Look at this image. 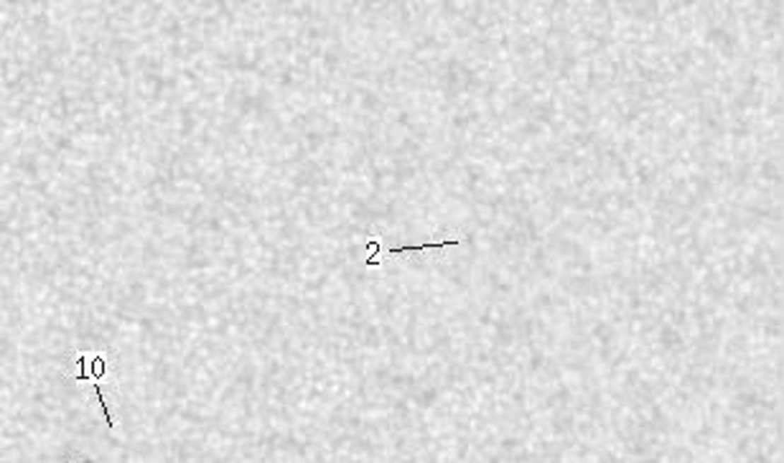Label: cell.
<instances>
[{
  "label": "cell",
  "instance_id": "1",
  "mask_svg": "<svg viewBox=\"0 0 784 463\" xmlns=\"http://www.w3.org/2000/svg\"><path fill=\"white\" fill-rule=\"evenodd\" d=\"M92 362V377H95V387H97V397H100V405H103L105 410V418H107V426L115 428V423H112V415H110V407H107V397H105L103 392V385H100V380L105 377V372H107V364H105V356L103 354H95L90 359Z\"/></svg>",
  "mask_w": 784,
  "mask_h": 463
},
{
  "label": "cell",
  "instance_id": "3",
  "mask_svg": "<svg viewBox=\"0 0 784 463\" xmlns=\"http://www.w3.org/2000/svg\"><path fill=\"white\" fill-rule=\"evenodd\" d=\"M364 245H367V250H370V254H367L364 265L375 267L377 265V257H382V242H380V237H377V235H372V237H367V242H364Z\"/></svg>",
  "mask_w": 784,
  "mask_h": 463
},
{
  "label": "cell",
  "instance_id": "2",
  "mask_svg": "<svg viewBox=\"0 0 784 463\" xmlns=\"http://www.w3.org/2000/svg\"><path fill=\"white\" fill-rule=\"evenodd\" d=\"M461 237H451V240H435V242H421V245H402V247H392L390 254H408V252H423V250H443V247H456L461 245Z\"/></svg>",
  "mask_w": 784,
  "mask_h": 463
}]
</instances>
